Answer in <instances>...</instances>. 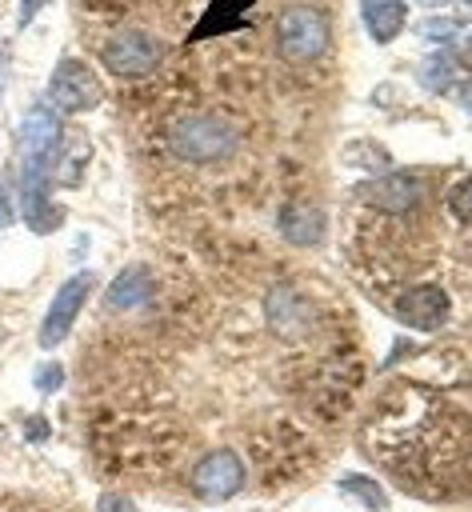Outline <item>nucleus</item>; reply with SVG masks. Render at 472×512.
Returning <instances> with one entry per match:
<instances>
[{
  "mask_svg": "<svg viewBox=\"0 0 472 512\" xmlns=\"http://www.w3.org/2000/svg\"><path fill=\"white\" fill-rule=\"evenodd\" d=\"M240 136L220 116H188L172 128V152L188 164H220L236 152Z\"/></svg>",
  "mask_w": 472,
  "mask_h": 512,
  "instance_id": "1",
  "label": "nucleus"
},
{
  "mask_svg": "<svg viewBox=\"0 0 472 512\" xmlns=\"http://www.w3.org/2000/svg\"><path fill=\"white\" fill-rule=\"evenodd\" d=\"M276 48L288 64H312L328 48V16L312 4H292L276 20Z\"/></svg>",
  "mask_w": 472,
  "mask_h": 512,
  "instance_id": "2",
  "label": "nucleus"
},
{
  "mask_svg": "<svg viewBox=\"0 0 472 512\" xmlns=\"http://www.w3.org/2000/svg\"><path fill=\"white\" fill-rule=\"evenodd\" d=\"M16 144H20V176H48L52 156L60 148V120L52 108H28L20 128H16Z\"/></svg>",
  "mask_w": 472,
  "mask_h": 512,
  "instance_id": "3",
  "label": "nucleus"
},
{
  "mask_svg": "<svg viewBox=\"0 0 472 512\" xmlns=\"http://www.w3.org/2000/svg\"><path fill=\"white\" fill-rule=\"evenodd\" d=\"M100 96H104V88H100L96 72L80 60H60L56 72L48 76V104L56 112H88L100 104Z\"/></svg>",
  "mask_w": 472,
  "mask_h": 512,
  "instance_id": "4",
  "label": "nucleus"
},
{
  "mask_svg": "<svg viewBox=\"0 0 472 512\" xmlns=\"http://www.w3.org/2000/svg\"><path fill=\"white\" fill-rule=\"evenodd\" d=\"M164 56V44L148 32H120L100 48V60L116 76H148Z\"/></svg>",
  "mask_w": 472,
  "mask_h": 512,
  "instance_id": "5",
  "label": "nucleus"
},
{
  "mask_svg": "<svg viewBox=\"0 0 472 512\" xmlns=\"http://www.w3.org/2000/svg\"><path fill=\"white\" fill-rule=\"evenodd\" d=\"M88 288H92V272H76V276H68V280L56 288V296H52V304H48V316H44V324H40V332H36L40 348H56V344L72 332V324H76V316H80V308H84V300H88Z\"/></svg>",
  "mask_w": 472,
  "mask_h": 512,
  "instance_id": "6",
  "label": "nucleus"
},
{
  "mask_svg": "<svg viewBox=\"0 0 472 512\" xmlns=\"http://www.w3.org/2000/svg\"><path fill=\"white\" fill-rule=\"evenodd\" d=\"M192 488L200 500H228L244 488V460L232 448H216L208 452L196 468H192Z\"/></svg>",
  "mask_w": 472,
  "mask_h": 512,
  "instance_id": "7",
  "label": "nucleus"
},
{
  "mask_svg": "<svg viewBox=\"0 0 472 512\" xmlns=\"http://www.w3.org/2000/svg\"><path fill=\"white\" fill-rule=\"evenodd\" d=\"M396 316L416 332H432L448 320V296L436 284H416L396 300Z\"/></svg>",
  "mask_w": 472,
  "mask_h": 512,
  "instance_id": "8",
  "label": "nucleus"
},
{
  "mask_svg": "<svg viewBox=\"0 0 472 512\" xmlns=\"http://www.w3.org/2000/svg\"><path fill=\"white\" fill-rule=\"evenodd\" d=\"M420 192H424V184L412 172H392L384 180H372L364 188V200L376 204V208H384V212H408L420 200Z\"/></svg>",
  "mask_w": 472,
  "mask_h": 512,
  "instance_id": "9",
  "label": "nucleus"
},
{
  "mask_svg": "<svg viewBox=\"0 0 472 512\" xmlns=\"http://www.w3.org/2000/svg\"><path fill=\"white\" fill-rule=\"evenodd\" d=\"M44 180L48 176H20V216L32 232H52L60 220V212L44 196Z\"/></svg>",
  "mask_w": 472,
  "mask_h": 512,
  "instance_id": "10",
  "label": "nucleus"
},
{
  "mask_svg": "<svg viewBox=\"0 0 472 512\" xmlns=\"http://www.w3.org/2000/svg\"><path fill=\"white\" fill-rule=\"evenodd\" d=\"M280 232H284V240H292V244H300V248L320 244V236H324V212H320L316 204L296 200V204H288V208L280 212Z\"/></svg>",
  "mask_w": 472,
  "mask_h": 512,
  "instance_id": "11",
  "label": "nucleus"
},
{
  "mask_svg": "<svg viewBox=\"0 0 472 512\" xmlns=\"http://www.w3.org/2000/svg\"><path fill=\"white\" fill-rule=\"evenodd\" d=\"M264 308H268L272 328H276V332H284V336H296V332L308 324V304H304V300H300V292H296V288H288V284L272 288V292H268V300H264Z\"/></svg>",
  "mask_w": 472,
  "mask_h": 512,
  "instance_id": "12",
  "label": "nucleus"
},
{
  "mask_svg": "<svg viewBox=\"0 0 472 512\" xmlns=\"http://www.w3.org/2000/svg\"><path fill=\"white\" fill-rule=\"evenodd\" d=\"M360 12H364V24H368V32H372L376 44H388L404 28V20H408L404 0H364Z\"/></svg>",
  "mask_w": 472,
  "mask_h": 512,
  "instance_id": "13",
  "label": "nucleus"
},
{
  "mask_svg": "<svg viewBox=\"0 0 472 512\" xmlns=\"http://www.w3.org/2000/svg\"><path fill=\"white\" fill-rule=\"evenodd\" d=\"M148 292H152V276H148V268H144V264H128V268L112 280V288H108V304L120 308V312H128V308H140V304L148 300Z\"/></svg>",
  "mask_w": 472,
  "mask_h": 512,
  "instance_id": "14",
  "label": "nucleus"
},
{
  "mask_svg": "<svg viewBox=\"0 0 472 512\" xmlns=\"http://www.w3.org/2000/svg\"><path fill=\"white\" fill-rule=\"evenodd\" d=\"M340 488L344 492H352V496H360L368 508H376V512H384L388 508V496H384V488L380 484H372L368 476H356V472H344L340 476Z\"/></svg>",
  "mask_w": 472,
  "mask_h": 512,
  "instance_id": "15",
  "label": "nucleus"
},
{
  "mask_svg": "<svg viewBox=\"0 0 472 512\" xmlns=\"http://www.w3.org/2000/svg\"><path fill=\"white\" fill-rule=\"evenodd\" d=\"M448 208H452L464 224H472V176H464V180L448 192Z\"/></svg>",
  "mask_w": 472,
  "mask_h": 512,
  "instance_id": "16",
  "label": "nucleus"
},
{
  "mask_svg": "<svg viewBox=\"0 0 472 512\" xmlns=\"http://www.w3.org/2000/svg\"><path fill=\"white\" fill-rule=\"evenodd\" d=\"M32 384H36L40 392H56V388L64 384V368H60V364H40V368L32 372Z\"/></svg>",
  "mask_w": 472,
  "mask_h": 512,
  "instance_id": "17",
  "label": "nucleus"
},
{
  "mask_svg": "<svg viewBox=\"0 0 472 512\" xmlns=\"http://www.w3.org/2000/svg\"><path fill=\"white\" fill-rule=\"evenodd\" d=\"M96 512H136V504L128 496H120V492H104L96 500Z\"/></svg>",
  "mask_w": 472,
  "mask_h": 512,
  "instance_id": "18",
  "label": "nucleus"
},
{
  "mask_svg": "<svg viewBox=\"0 0 472 512\" xmlns=\"http://www.w3.org/2000/svg\"><path fill=\"white\" fill-rule=\"evenodd\" d=\"M452 28H456V20H428V24H424V36H432V40H444Z\"/></svg>",
  "mask_w": 472,
  "mask_h": 512,
  "instance_id": "19",
  "label": "nucleus"
},
{
  "mask_svg": "<svg viewBox=\"0 0 472 512\" xmlns=\"http://www.w3.org/2000/svg\"><path fill=\"white\" fill-rule=\"evenodd\" d=\"M44 4H48V0H20V16H16V20H20V28H24V24H32V16H36Z\"/></svg>",
  "mask_w": 472,
  "mask_h": 512,
  "instance_id": "20",
  "label": "nucleus"
},
{
  "mask_svg": "<svg viewBox=\"0 0 472 512\" xmlns=\"http://www.w3.org/2000/svg\"><path fill=\"white\" fill-rule=\"evenodd\" d=\"M12 220V208H8V196H4V188H0V228Z\"/></svg>",
  "mask_w": 472,
  "mask_h": 512,
  "instance_id": "21",
  "label": "nucleus"
},
{
  "mask_svg": "<svg viewBox=\"0 0 472 512\" xmlns=\"http://www.w3.org/2000/svg\"><path fill=\"white\" fill-rule=\"evenodd\" d=\"M28 436H32V440H40V436H44V424H40V420H32V424H28Z\"/></svg>",
  "mask_w": 472,
  "mask_h": 512,
  "instance_id": "22",
  "label": "nucleus"
},
{
  "mask_svg": "<svg viewBox=\"0 0 472 512\" xmlns=\"http://www.w3.org/2000/svg\"><path fill=\"white\" fill-rule=\"evenodd\" d=\"M464 60H468V64H472V36H468V40H464Z\"/></svg>",
  "mask_w": 472,
  "mask_h": 512,
  "instance_id": "23",
  "label": "nucleus"
},
{
  "mask_svg": "<svg viewBox=\"0 0 472 512\" xmlns=\"http://www.w3.org/2000/svg\"><path fill=\"white\" fill-rule=\"evenodd\" d=\"M464 104H472V88H464Z\"/></svg>",
  "mask_w": 472,
  "mask_h": 512,
  "instance_id": "24",
  "label": "nucleus"
},
{
  "mask_svg": "<svg viewBox=\"0 0 472 512\" xmlns=\"http://www.w3.org/2000/svg\"><path fill=\"white\" fill-rule=\"evenodd\" d=\"M252 512H260V508H252Z\"/></svg>",
  "mask_w": 472,
  "mask_h": 512,
  "instance_id": "25",
  "label": "nucleus"
},
{
  "mask_svg": "<svg viewBox=\"0 0 472 512\" xmlns=\"http://www.w3.org/2000/svg\"><path fill=\"white\" fill-rule=\"evenodd\" d=\"M464 4H472V0H464Z\"/></svg>",
  "mask_w": 472,
  "mask_h": 512,
  "instance_id": "26",
  "label": "nucleus"
}]
</instances>
